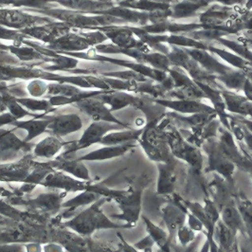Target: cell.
Masks as SVG:
<instances>
[{"mask_svg":"<svg viewBox=\"0 0 252 252\" xmlns=\"http://www.w3.org/2000/svg\"><path fill=\"white\" fill-rule=\"evenodd\" d=\"M77 105L84 113L89 115V117L93 120V122L112 123V124L120 125L128 128V126L114 117L110 109L107 108V106L101 101L85 99L79 101Z\"/></svg>","mask_w":252,"mask_h":252,"instance_id":"obj_7","label":"cell"},{"mask_svg":"<svg viewBox=\"0 0 252 252\" xmlns=\"http://www.w3.org/2000/svg\"><path fill=\"white\" fill-rule=\"evenodd\" d=\"M49 189L63 190L64 192L84 191L91 188V181H84L71 177L63 172L53 170L41 184Z\"/></svg>","mask_w":252,"mask_h":252,"instance_id":"obj_4","label":"cell"},{"mask_svg":"<svg viewBox=\"0 0 252 252\" xmlns=\"http://www.w3.org/2000/svg\"><path fill=\"white\" fill-rule=\"evenodd\" d=\"M51 119L47 120H30V121H16L13 125L16 128L23 129L27 132L24 141L31 142L32 140L39 137L48 131L49 126L51 124Z\"/></svg>","mask_w":252,"mask_h":252,"instance_id":"obj_15","label":"cell"},{"mask_svg":"<svg viewBox=\"0 0 252 252\" xmlns=\"http://www.w3.org/2000/svg\"><path fill=\"white\" fill-rule=\"evenodd\" d=\"M204 5L199 2H192L189 0H184L177 5H175L173 8H171L172 14L171 17L173 18H186L194 15L198 10H200Z\"/></svg>","mask_w":252,"mask_h":252,"instance_id":"obj_21","label":"cell"},{"mask_svg":"<svg viewBox=\"0 0 252 252\" xmlns=\"http://www.w3.org/2000/svg\"><path fill=\"white\" fill-rule=\"evenodd\" d=\"M240 215L247 224L252 226V204L251 202L243 201L240 204Z\"/></svg>","mask_w":252,"mask_h":252,"instance_id":"obj_29","label":"cell"},{"mask_svg":"<svg viewBox=\"0 0 252 252\" xmlns=\"http://www.w3.org/2000/svg\"><path fill=\"white\" fill-rule=\"evenodd\" d=\"M54 190L55 191L41 193L32 199H28L25 201L24 199H21L19 205H25L33 210H38L46 214H54L62 208L63 198L66 195V192L64 191Z\"/></svg>","mask_w":252,"mask_h":252,"instance_id":"obj_6","label":"cell"},{"mask_svg":"<svg viewBox=\"0 0 252 252\" xmlns=\"http://www.w3.org/2000/svg\"><path fill=\"white\" fill-rule=\"evenodd\" d=\"M50 163L54 170L63 172L80 180L91 181L89 169L84 161H81L78 158H68L63 155L50 160Z\"/></svg>","mask_w":252,"mask_h":252,"instance_id":"obj_8","label":"cell"},{"mask_svg":"<svg viewBox=\"0 0 252 252\" xmlns=\"http://www.w3.org/2000/svg\"><path fill=\"white\" fill-rule=\"evenodd\" d=\"M18 102L26 107L29 111H48L51 107V104L50 102L46 101H37V100H32V99H22L18 100Z\"/></svg>","mask_w":252,"mask_h":252,"instance_id":"obj_26","label":"cell"},{"mask_svg":"<svg viewBox=\"0 0 252 252\" xmlns=\"http://www.w3.org/2000/svg\"><path fill=\"white\" fill-rule=\"evenodd\" d=\"M104 200L105 197H101L98 201L89 205V207L76 215L75 217L64 222V227L73 230L77 235L81 237H89L99 229L129 227L128 225L121 226L115 224L102 213L101 205Z\"/></svg>","mask_w":252,"mask_h":252,"instance_id":"obj_1","label":"cell"},{"mask_svg":"<svg viewBox=\"0 0 252 252\" xmlns=\"http://www.w3.org/2000/svg\"><path fill=\"white\" fill-rule=\"evenodd\" d=\"M216 235L222 249L227 252H232L234 246V232L224 223H220L216 228Z\"/></svg>","mask_w":252,"mask_h":252,"instance_id":"obj_23","label":"cell"},{"mask_svg":"<svg viewBox=\"0 0 252 252\" xmlns=\"http://www.w3.org/2000/svg\"><path fill=\"white\" fill-rule=\"evenodd\" d=\"M133 147H134V144L132 142L123 144V145H117V146H104L100 149L89 152V154H86L85 156L78 158V159L84 162L109 160L125 155Z\"/></svg>","mask_w":252,"mask_h":252,"instance_id":"obj_13","label":"cell"},{"mask_svg":"<svg viewBox=\"0 0 252 252\" xmlns=\"http://www.w3.org/2000/svg\"><path fill=\"white\" fill-rule=\"evenodd\" d=\"M156 102L165 108H170L174 111L183 114L216 113L215 108L206 105L199 101L190 100H165L155 99Z\"/></svg>","mask_w":252,"mask_h":252,"instance_id":"obj_11","label":"cell"},{"mask_svg":"<svg viewBox=\"0 0 252 252\" xmlns=\"http://www.w3.org/2000/svg\"><path fill=\"white\" fill-rule=\"evenodd\" d=\"M143 130H126L120 132L108 133L103 137L101 144L103 146H117L130 143L133 140L139 139Z\"/></svg>","mask_w":252,"mask_h":252,"instance_id":"obj_17","label":"cell"},{"mask_svg":"<svg viewBox=\"0 0 252 252\" xmlns=\"http://www.w3.org/2000/svg\"><path fill=\"white\" fill-rule=\"evenodd\" d=\"M243 91L245 92L246 98L252 102V84L249 79H247Z\"/></svg>","mask_w":252,"mask_h":252,"instance_id":"obj_32","label":"cell"},{"mask_svg":"<svg viewBox=\"0 0 252 252\" xmlns=\"http://www.w3.org/2000/svg\"><path fill=\"white\" fill-rule=\"evenodd\" d=\"M101 197L102 196L101 194L96 190L95 185L92 184L90 189L81 191V193H79L75 197L71 198L68 201L63 202L62 208L66 209V214L71 213L80 207L89 206L98 201Z\"/></svg>","mask_w":252,"mask_h":252,"instance_id":"obj_16","label":"cell"},{"mask_svg":"<svg viewBox=\"0 0 252 252\" xmlns=\"http://www.w3.org/2000/svg\"><path fill=\"white\" fill-rule=\"evenodd\" d=\"M208 51L212 52L213 54L217 55L219 58L225 60L227 63H229L231 66L236 67L238 69H243L245 70L248 66H250L252 63L248 62L247 60L241 58L237 54L230 52V51H225V50H221L218 48H215L212 45L208 46Z\"/></svg>","mask_w":252,"mask_h":252,"instance_id":"obj_20","label":"cell"},{"mask_svg":"<svg viewBox=\"0 0 252 252\" xmlns=\"http://www.w3.org/2000/svg\"><path fill=\"white\" fill-rule=\"evenodd\" d=\"M33 163V156L30 154L14 161L0 162V182L22 183Z\"/></svg>","mask_w":252,"mask_h":252,"instance_id":"obj_5","label":"cell"},{"mask_svg":"<svg viewBox=\"0 0 252 252\" xmlns=\"http://www.w3.org/2000/svg\"><path fill=\"white\" fill-rule=\"evenodd\" d=\"M119 236H120V239L122 240V250H123V252H139L137 250H136V248L135 247H131L129 244H127L125 240L123 239V237H122V235H120L119 234Z\"/></svg>","mask_w":252,"mask_h":252,"instance_id":"obj_34","label":"cell"},{"mask_svg":"<svg viewBox=\"0 0 252 252\" xmlns=\"http://www.w3.org/2000/svg\"><path fill=\"white\" fill-rule=\"evenodd\" d=\"M16 120L11 113H5L0 115V129L6 125H13Z\"/></svg>","mask_w":252,"mask_h":252,"instance_id":"obj_31","label":"cell"},{"mask_svg":"<svg viewBox=\"0 0 252 252\" xmlns=\"http://www.w3.org/2000/svg\"><path fill=\"white\" fill-rule=\"evenodd\" d=\"M24 248H25V252H42V248H41L40 244H37V243H30V244L24 246Z\"/></svg>","mask_w":252,"mask_h":252,"instance_id":"obj_33","label":"cell"},{"mask_svg":"<svg viewBox=\"0 0 252 252\" xmlns=\"http://www.w3.org/2000/svg\"><path fill=\"white\" fill-rule=\"evenodd\" d=\"M143 62L148 63L153 68L163 70L168 72V70L171 68L172 64L169 61V58L166 54L161 52H148L144 53L143 56Z\"/></svg>","mask_w":252,"mask_h":252,"instance_id":"obj_22","label":"cell"},{"mask_svg":"<svg viewBox=\"0 0 252 252\" xmlns=\"http://www.w3.org/2000/svg\"><path fill=\"white\" fill-rule=\"evenodd\" d=\"M1 232H2V231H0V234H1Z\"/></svg>","mask_w":252,"mask_h":252,"instance_id":"obj_35","label":"cell"},{"mask_svg":"<svg viewBox=\"0 0 252 252\" xmlns=\"http://www.w3.org/2000/svg\"><path fill=\"white\" fill-rule=\"evenodd\" d=\"M186 51L194 61H196L206 71L213 75H224L232 69V67H229L217 60V58H215L212 52L208 50L186 49Z\"/></svg>","mask_w":252,"mask_h":252,"instance_id":"obj_9","label":"cell"},{"mask_svg":"<svg viewBox=\"0 0 252 252\" xmlns=\"http://www.w3.org/2000/svg\"><path fill=\"white\" fill-rule=\"evenodd\" d=\"M33 145L14 135L13 131L0 129V162L14 161L20 155H27L33 149Z\"/></svg>","mask_w":252,"mask_h":252,"instance_id":"obj_2","label":"cell"},{"mask_svg":"<svg viewBox=\"0 0 252 252\" xmlns=\"http://www.w3.org/2000/svg\"><path fill=\"white\" fill-rule=\"evenodd\" d=\"M222 219L223 223L233 231H236L243 226L242 216L239 212L233 207L228 206L224 209L222 213Z\"/></svg>","mask_w":252,"mask_h":252,"instance_id":"obj_24","label":"cell"},{"mask_svg":"<svg viewBox=\"0 0 252 252\" xmlns=\"http://www.w3.org/2000/svg\"><path fill=\"white\" fill-rule=\"evenodd\" d=\"M135 101H136V97H133L124 92H115V93H111L110 95L103 96L101 98V101L105 105L110 106L109 109L111 112L120 110L131 104L134 105Z\"/></svg>","mask_w":252,"mask_h":252,"instance_id":"obj_19","label":"cell"},{"mask_svg":"<svg viewBox=\"0 0 252 252\" xmlns=\"http://www.w3.org/2000/svg\"><path fill=\"white\" fill-rule=\"evenodd\" d=\"M144 220H145V223L147 224L148 231L150 232V237L153 241L158 243L159 246H163L166 242V234L164 233L163 230H161L160 228L153 225L151 222L149 220H147L146 218H144Z\"/></svg>","mask_w":252,"mask_h":252,"instance_id":"obj_28","label":"cell"},{"mask_svg":"<svg viewBox=\"0 0 252 252\" xmlns=\"http://www.w3.org/2000/svg\"><path fill=\"white\" fill-rule=\"evenodd\" d=\"M0 215L16 222H22L27 217V213L16 209L12 204L4 201L2 198H0Z\"/></svg>","mask_w":252,"mask_h":252,"instance_id":"obj_25","label":"cell"},{"mask_svg":"<svg viewBox=\"0 0 252 252\" xmlns=\"http://www.w3.org/2000/svg\"><path fill=\"white\" fill-rule=\"evenodd\" d=\"M64 144L61 138L54 135L48 136L34 145L32 149L33 157L52 160L63 149Z\"/></svg>","mask_w":252,"mask_h":252,"instance_id":"obj_14","label":"cell"},{"mask_svg":"<svg viewBox=\"0 0 252 252\" xmlns=\"http://www.w3.org/2000/svg\"><path fill=\"white\" fill-rule=\"evenodd\" d=\"M123 128L126 127L106 122H93L84 132L81 139H79L73 146H71L70 149L66 153L86 149L97 143L101 144V141L105 135H107L111 131H118Z\"/></svg>","mask_w":252,"mask_h":252,"instance_id":"obj_3","label":"cell"},{"mask_svg":"<svg viewBox=\"0 0 252 252\" xmlns=\"http://www.w3.org/2000/svg\"><path fill=\"white\" fill-rule=\"evenodd\" d=\"M0 252H25V248L19 243H0Z\"/></svg>","mask_w":252,"mask_h":252,"instance_id":"obj_30","label":"cell"},{"mask_svg":"<svg viewBox=\"0 0 252 252\" xmlns=\"http://www.w3.org/2000/svg\"><path fill=\"white\" fill-rule=\"evenodd\" d=\"M167 224L171 230L177 231L179 226H181L182 221L184 219L183 215L176 209H168L167 212Z\"/></svg>","mask_w":252,"mask_h":252,"instance_id":"obj_27","label":"cell"},{"mask_svg":"<svg viewBox=\"0 0 252 252\" xmlns=\"http://www.w3.org/2000/svg\"><path fill=\"white\" fill-rule=\"evenodd\" d=\"M247 75L243 69H231L224 75L216 76V80L222 82L223 85L229 90L240 91L243 90L247 81Z\"/></svg>","mask_w":252,"mask_h":252,"instance_id":"obj_18","label":"cell"},{"mask_svg":"<svg viewBox=\"0 0 252 252\" xmlns=\"http://www.w3.org/2000/svg\"><path fill=\"white\" fill-rule=\"evenodd\" d=\"M54 169L52 168L50 161L37 162L34 161L28 177L22 182V186L19 188V191L22 193H30L41 185Z\"/></svg>","mask_w":252,"mask_h":252,"instance_id":"obj_12","label":"cell"},{"mask_svg":"<svg viewBox=\"0 0 252 252\" xmlns=\"http://www.w3.org/2000/svg\"><path fill=\"white\" fill-rule=\"evenodd\" d=\"M82 127L83 122L77 114H64L51 118L48 130L51 131L52 135L63 138L81 130Z\"/></svg>","mask_w":252,"mask_h":252,"instance_id":"obj_10","label":"cell"}]
</instances>
